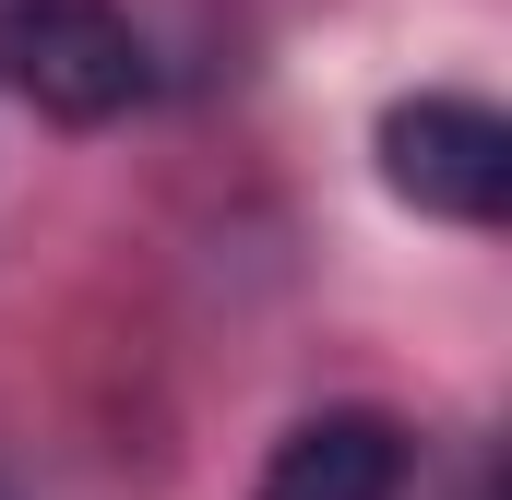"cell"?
Returning <instances> with one entry per match:
<instances>
[{"label": "cell", "instance_id": "cell-1", "mask_svg": "<svg viewBox=\"0 0 512 500\" xmlns=\"http://www.w3.org/2000/svg\"><path fill=\"white\" fill-rule=\"evenodd\" d=\"M0 60L24 84V108L96 131L143 96V36L120 0H0Z\"/></svg>", "mask_w": 512, "mask_h": 500}, {"label": "cell", "instance_id": "cell-2", "mask_svg": "<svg viewBox=\"0 0 512 500\" xmlns=\"http://www.w3.org/2000/svg\"><path fill=\"white\" fill-rule=\"evenodd\" d=\"M382 179H393V203H417L441 227H501L512 120L477 108V96H405V108H382Z\"/></svg>", "mask_w": 512, "mask_h": 500}, {"label": "cell", "instance_id": "cell-3", "mask_svg": "<svg viewBox=\"0 0 512 500\" xmlns=\"http://www.w3.org/2000/svg\"><path fill=\"white\" fill-rule=\"evenodd\" d=\"M393 489H405V429L382 405H322L274 441L251 500H393Z\"/></svg>", "mask_w": 512, "mask_h": 500}]
</instances>
